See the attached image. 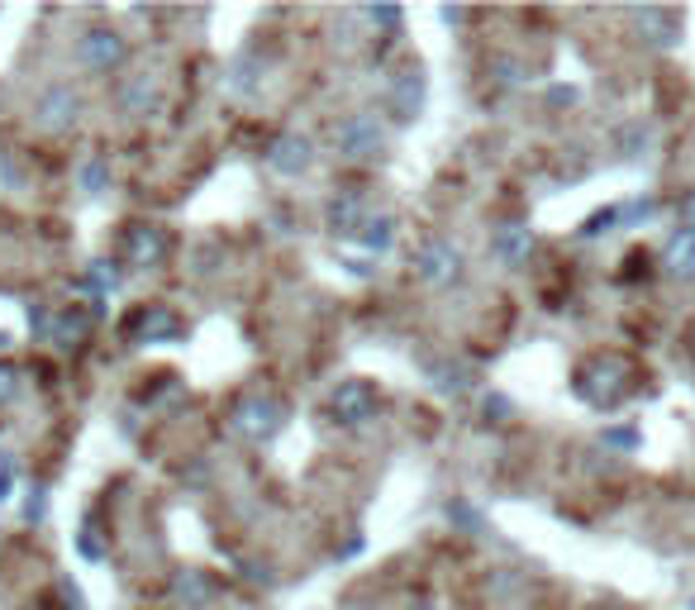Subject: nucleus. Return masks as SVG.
<instances>
[{"mask_svg":"<svg viewBox=\"0 0 695 610\" xmlns=\"http://www.w3.org/2000/svg\"><path fill=\"white\" fill-rule=\"evenodd\" d=\"M610 448H638V430H606Z\"/></svg>","mask_w":695,"mask_h":610,"instance_id":"473e14b6","label":"nucleus"},{"mask_svg":"<svg viewBox=\"0 0 695 610\" xmlns=\"http://www.w3.org/2000/svg\"><path fill=\"white\" fill-rule=\"evenodd\" d=\"M415 610H439V606H429V601H419V606H415Z\"/></svg>","mask_w":695,"mask_h":610,"instance_id":"e433bc0d","label":"nucleus"},{"mask_svg":"<svg viewBox=\"0 0 695 610\" xmlns=\"http://www.w3.org/2000/svg\"><path fill=\"white\" fill-rule=\"evenodd\" d=\"M124 58H129V44L120 29H86L82 62L91 72H115V68H124Z\"/></svg>","mask_w":695,"mask_h":610,"instance_id":"9d476101","label":"nucleus"},{"mask_svg":"<svg viewBox=\"0 0 695 610\" xmlns=\"http://www.w3.org/2000/svg\"><path fill=\"white\" fill-rule=\"evenodd\" d=\"M487 415H510V400L505 396H487Z\"/></svg>","mask_w":695,"mask_h":610,"instance_id":"c9c22d12","label":"nucleus"},{"mask_svg":"<svg viewBox=\"0 0 695 610\" xmlns=\"http://www.w3.org/2000/svg\"><path fill=\"white\" fill-rule=\"evenodd\" d=\"M448 521H453V525H463L467 535H481V529H487V521H481V515L471 511L467 501H453V505H448Z\"/></svg>","mask_w":695,"mask_h":610,"instance_id":"393cba45","label":"nucleus"},{"mask_svg":"<svg viewBox=\"0 0 695 610\" xmlns=\"http://www.w3.org/2000/svg\"><path fill=\"white\" fill-rule=\"evenodd\" d=\"M120 106H124V115H148V110H157V76L134 72V76H129V82L120 86Z\"/></svg>","mask_w":695,"mask_h":610,"instance_id":"f3484780","label":"nucleus"},{"mask_svg":"<svg viewBox=\"0 0 695 610\" xmlns=\"http://www.w3.org/2000/svg\"><path fill=\"white\" fill-rule=\"evenodd\" d=\"M58 596H62V610H86V596L72 582H58Z\"/></svg>","mask_w":695,"mask_h":610,"instance_id":"2f4dec72","label":"nucleus"},{"mask_svg":"<svg viewBox=\"0 0 695 610\" xmlns=\"http://www.w3.org/2000/svg\"><path fill=\"white\" fill-rule=\"evenodd\" d=\"M376 410H382V396H376V386L362 378H348L329 392V415L338 424H348V430H362L367 420H376Z\"/></svg>","mask_w":695,"mask_h":610,"instance_id":"20e7f679","label":"nucleus"},{"mask_svg":"<svg viewBox=\"0 0 695 610\" xmlns=\"http://www.w3.org/2000/svg\"><path fill=\"white\" fill-rule=\"evenodd\" d=\"M82 115V96L72 86H48L38 96V129H68Z\"/></svg>","mask_w":695,"mask_h":610,"instance_id":"f8f14e48","label":"nucleus"},{"mask_svg":"<svg viewBox=\"0 0 695 610\" xmlns=\"http://www.w3.org/2000/svg\"><path fill=\"white\" fill-rule=\"evenodd\" d=\"M415 277L429 282V287H453L463 277V249L448 239H424L415 253Z\"/></svg>","mask_w":695,"mask_h":610,"instance_id":"423d86ee","label":"nucleus"},{"mask_svg":"<svg viewBox=\"0 0 695 610\" xmlns=\"http://www.w3.org/2000/svg\"><path fill=\"white\" fill-rule=\"evenodd\" d=\"M76 549H82V558H91V563H100V558H105V543L96 539V525H82V535H76Z\"/></svg>","mask_w":695,"mask_h":610,"instance_id":"bb28decb","label":"nucleus"},{"mask_svg":"<svg viewBox=\"0 0 695 610\" xmlns=\"http://www.w3.org/2000/svg\"><path fill=\"white\" fill-rule=\"evenodd\" d=\"M257 76H262V68H257V53H239L225 68V82H229V91H239V96H253L257 91Z\"/></svg>","mask_w":695,"mask_h":610,"instance_id":"412c9836","label":"nucleus"},{"mask_svg":"<svg viewBox=\"0 0 695 610\" xmlns=\"http://www.w3.org/2000/svg\"><path fill=\"white\" fill-rule=\"evenodd\" d=\"M181 330H187V324H181L172 306H139L124 324L129 344H172V339H181Z\"/></svg>","mask_w":695,"mask_h":610,"instance_id":"0eeeda50","label":"nucleus"},{"mask_svg":"<svg viewBox=\"0 0 695 610\" xmlns=\"http://www.w3.org/2000/svg\"><path fill=\"white\" fill-rule=\"evenodd\" d=\"M310 163H314V144L305 134H277L267 144V167H272V172H281V177L310 172Z\"/></svg>","mask_w":695,"mask_h":610,"instance_id":"9b49d317","label":"nucleus"},{"mask_svg":"<svg viewBox=\"0 0 695 610\" xmlns=\"http://www.w3.org/2000/svg\"><path fill=\"white\" fill-rule=\"evenodd\" d=\"M91 324H96V310H91V306H62L58 315H52V334H48V344H62V348L82 344L86 334H91Z\"/></svg>","mask_w":695,"mask_h":610,"instance_id":"2eb2a0df","label":"nucleus"},{"mask_svg":"<svg viewBox=\"0 0 695 610\" xmlns=\"http://www.w3.org/2000/svg\"><path fill=\"white\" fill-rule=\"evenodd\" d=\"M167 253H172V239H167L163 225H129L120 239V258H124V267H134V272L163 267Z\"/></svg>","mask_w":695,"mask_h":610,"instance_id":"39448f33","label":"nucleus"},{"mask_svg":"<svg viewBox=\"0 0 695 610\" xmlns=\"http://www.w3.org/2000/svg\"><path fill=\"white\" fill-rule=\"evenodd\" d=\"M15 392H20V372L10 368V362H0V406H10Z\"/></svg>","mask_w":695,"mask_h":610,"instance_id":"c756f323","label":"nucleus"},{"mask_svg":"<svg viewBox=\"0 0 695 610\" xmlns=\"http://www.w3.org/2000/svg\"><path fill=\"white\" fill-rule=\"evenodd\" d=\"M15 453H0V501H10L15 497Z\"/></svg>","mask_w":695,"mask_h":610,"instance_id":"c85d7f7f","label":"nucleus"},{"mask_svg":"<svg viewBox=\"0 0 695 610\" xmlns=\"http://www.w3.org/2000/svg\"><path fill=\"white\" fill-rule=\"evenodd\" d=\"M44 515H48V487H34L29 501H24V521H29V525H44Z\"/></svg>","mask_w":695,"mask_h":610,"instance_id":"cd10ccee","label":"nucleus"},{"mask_svg":"<svg viewBox=\"0 0 695 610\" xmlns=\"http://www.w3.org/2000/svg\"><path fill=\"white\" fill-rule=\"evenodd\" d=\"M76 177H82V191H86V196H100V191L110 187V158H105V153H91Z\"/></svg>","mask_w":695,"mask_h":610,"instance_id":"4be33fe9","label":"nucleus"},{"mask_svg":"<svg viewBox=\"0 0 695 610\" xmlns=\"http://www.w3.org/2000/svg\"><path fill=\"white\" fill-rule=\"evenodd\" d=\"M358 243H362L367 253H386L391 243H396V215H372V219L362 225Z\"/></svg>","mask_w":695,"mask_h":610,"instance_id":"aec40b11","label":"nucleus"},{"mask_svg":"<svg viewBox=\"0 0 695 610\" xmlns=\"http://www.w3.org/2000/svg\"><path fill=\"white\" fill-rule=\"evenodd\" d=\"M362 20L372 24V29H400V5H367L362 10Z\"/></svg>","mask_w":695,"mask_h":610,"instance_id":"5701e85b","label":"nucleus"},{"mask_svg":"<svg viewBox=\"0 0 695 610\" xmlns=\"http://www.w3.org/2000/svg\"><path fill=\"white\" fill-rule=\"evenodd\" d=\"M634 386H638V368H634V358H624V354H596L576 368V396L596 410L624 406V400L634 396Z\"/></svg>","mask_w":695,"mask_h":610,"instance_id":"f257e3e1","label":"nucleus"},{"mask_svg":"<svg viewBox=\"0 0 695 610\" xmlns=\"http://www.w3.org/2000/svg\"><path fill=\"white\" fill-rule=\"evenodd\" d=\"M610 225H620V205H606L600 215H591L582 225V239H600V234H610Z\"/></svg>","mask_w":695,"mask_h":610,"instance_id":"b1692460","label":"nucleus"},{"mask_svg":"<svg viewBox=\"0 0 695 610\" xmlns=\"http://www.w3.org/2000/svg\"><path fill=\"white\" fill-rule=\"evenodd\" d=\"M652 215H658V201H634V205H620V225L628 229V225H644V219H652Z\"/></svg>","mask_w":695,"mask_h":610,"instance_id":"a878e982","label":"nucleus"},{"mask_svg":"<svg viewBox=\"0 0 695 610\" xmlns=\"http://www.w3.org/2000/svg\"><path fill=\"white\" fill-rule=\"evenodd\" d=\"M172 601L181 610H205L215 601V582H209V573H201V567H181L172 577Z\"/></svg>","mask_w":695,"mask_h":610,"instance_id":"ddd939ff","label":"nucleus"},{"mask_svg":"<svg viewBox=\"0 0 695 610\" xmlns=\"http://www.w3.org/2000/svg\"><path fill=\"white\" fill-rule=\"evenodd\" d=\"M367 219H372V205H367L362 187H344L329 205H324V225H329V234H338V239H358Z\"/></svg>","mask_w":695,"mask_h":610,"instance_id":"6e6552de","label":"nucleus"},{"mask_svg":"<svg viewBox=\"0 0 695 610\" xmlns=\"http://www.w3.org/2000/svg\"><path fill=\"white\" fill-rule=\"evenodd\" d=\"M281 424H286V406H281L277 396H267V392H248V396H239L229 406V430L243 434V439H253V444L272 439Z\"/></svg>","mask_w":695,"mask_h":610,"instance_id":"f03ea898","label":"nucleus"},{"mask_svg":"<svg viewBox=\"0 0 695 610\" xmlns=\"http://www.w3.org/2000/svg\"><path fill=\"white\" fill-rule=\"evenodd\" d=\"M386 110L396 115V120H415L419 110H424V68H400L396 76L386 82Z\"/></svg>","mask_w":695,"mask_h":610,"instance_id":"1a4fd4ad","label":"nucleus"},{"mask_svg":"<svg viewBox=\"0 0 695 610\" xmlns=\"http://www.w3.org/2000/svg\"><path fill=\"white\" fill-rule=\"evenodd\" d=\"M429 378H434V386H439L443 396H463V392H471L477 372H471L467 362H434V368H429Z\"/></svg>","mask_w":695,"mask_h":610,"instance_id":"6ab92c4d","label":"nucleus"},{"mask_svg":"<svg viewBox=\"0 0 695 610\" xmlns=\"http://www.w3.org/2000/svg\"><path fill=\"white\" fill-rule=\"evenodd\" d=\"M548 100H553V106H572L576 91H572V86H553V91H548Z\"/></svg>","mask_w":695,"mask_h":610,"instance_id":"f704fd0d","label":"nucleus"},{"mask_svg":"<svg viewBox=\"0 0 695 610\" xmlns=\"http://www.w3.org/2000/svg\"><path fill=\"white\" fill-rule=\"evenodd\" d=\"M491 72H495V82H505V86H519L524 82V68H519V62H510V58H501Z\"/></svg>","mask_w":695,"mask_h":610,"instance_id":"7c9ffc66","label":"nucleus"},{"mask_svg":"<svg viewBox=\"0 0 695 610\" xmlns=\"http://www.w3.org/2000/svg\"><path fill=\"white\" fill-rule=\"evenodd\" d=\"M382 144H386L382 124H376V115H367V110L344 115L338 129H334V148H338L344 163H372L376 153H382Z\"/></svg>","mask_w":695,"mask_h":610,"instance_id":"7ed1b4c3","label":"nucleus"},{"mask_svg":"<svg viewBox=\"0 0 695 610\" xmlns=\"http://www.w3.org/2000/svg\"><path fill=\"white\" fill-rule=\"evenodd\" d=\"M491 253L501 258L505 267H519V263H529V253H534V229L529 225H501L495 229V239H491Z\"/></svg>","mask_w":695,"mask_h":610,"instance_id":"4468645a","label":"nucleus"},{"mask_svg":"<svg viewBox=\"0 0 695 610\" xmlns=\"http://www.w3.org/2000/svg\"><path fill=\"white\" fill-rule=\"evenodd\" d=\"M634 24L648 44H676V15L672 10H634Z\"/></svg>","mask_w":695,"mask_h":610,"instance_id":"a211bd4d","label":"nucleus"},{"mask_svg":"<svg viewBox=\"0 0 695 610\" xmlns=\"http://www.w3.org/2000/svg\"><path fill=\"white\" fill-rule=\"evenodd\" d=\"M681 229H695V191L681 201Z\"/></svg>","mask_w":695,"mask_h":610,"instance_id":"72a5a7b5","label":"nucleus"},{"mask_svg":"<svg viewBox=\"0 0 695 610\" xmlns=\"http://www.w3.org/2000/svg\"><path fill=\"white\" fill-rule=\"evenodd\" d=\"M662 263L676 282H695V229H676L662 249Z\"/></svg>","mask_w":695,"mask_h":610,"instance_id":"dca6fc26","label":"nucleus"}]
</instances>
